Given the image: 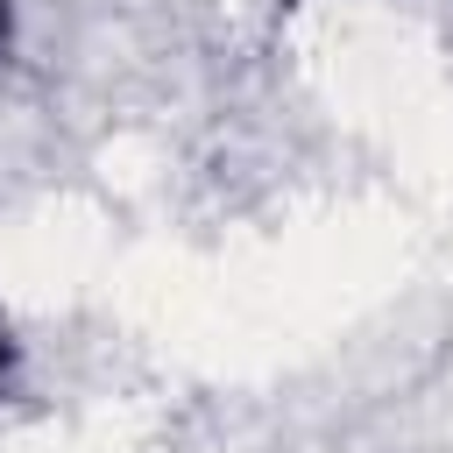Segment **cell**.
<instances>
[{
  "mask_svg": "<svg viewBox=\"0 0 453 453\" xmlns=\"http://www.w3.org/2000/svg\"><path fill=\"white\" fill-rule=\"evenodd\" d=\"M7 35H14V14H7V0H0V50H7Z\"/></svg>",
  "mask_w": 453,
  "mask_h": 453,
  "instance_id": "1",
  "label": "cell"
},
{
  "mask_svg": "<svg viewBox=\"0 0 453 453\" xmlns=\"http://www.w3.org/2000/svg\"><path fill=\"white\" fill-rule=\"evenodd\" d=\"M7 361H14V347H7V340H0V375H7Z\"/></svg>",
  "mask_w": 453,
  "mask_h": 453,
  "instance_id": "2",
  "label": "cell"
}]
</instances>
